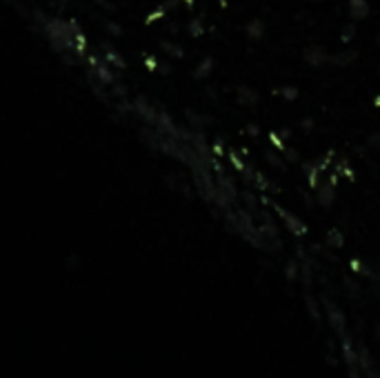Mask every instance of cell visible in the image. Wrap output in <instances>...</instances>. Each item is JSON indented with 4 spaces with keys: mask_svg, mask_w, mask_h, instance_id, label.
Wrapping results in <instances>:
<instances>
[{
    "mask_svg": "<svg viewBox=\"0 0 380 378\" xmlns=\"http://www.w3.org/2000/svg\"><path fill=\"white\" fill-rule=\"evenodd\" d=\"M238 101L242 103V105H256L258 103V94L256 92H251L249 87H238Z\"/></svg>",
    "mask_w": 380,
    "mask_h": 378,
    "instance_id": "obj_6",
    "label": "cell"
},
{
    "mask_svg": "<svg viewBox=\"0 0 380 378\" xmlns=\"http://www.w3.org/2000/svg\"><path fill=\"white\" fill-rule=\"evenodd\" d=\"M376 43H378V47H380V34H378V41H376Z\"/></svg>",
    "mask_w": 380,
    "mask_h": 378,
    "instance_id": "obj_19",
    "label": "cell"
},
{
    "mask_svg": "<svg viewBox=\"0 0 380 378\" xmlns=\"http://www.w3.org/2000/svg\"><path fill=\"white\" fill-rule=\"evenodd\" d=\"M349 16H352V21H365L369 16V3L367 0H352L349 3Z\"/></svg>",
    "mask_w": 380,
    "mask_h": 378,
    "instance_id": "obj_4",
    "label": "cell"
},
{
    "mask_svg": "<svg viewBox=\"0 0 380 378\" xmlns=\"http://www.w3.org/2000/svg\"><path fill=\"white\" fill-rule=\"evenodd\" d=\"M274 209L282 216V220H285V225H287V229L291 231V234H296V236H305L307 234V225H305L303 220L296 218L294 214H289V211L282 209L280 205H274Z\"/></svg>",
    "mask_w": 380,
    "mask_h": 378,
    "instance_id": "obj_1",
    "label": "cell"
},
{
    "mask_svg": "<svg viewBox=\"0 0 380 378\" xmlns=\"http://www.w3.org/2000/svg\"><path fill=\"white\" fill-rule=\"evenodd\" d=\"M369 145H372V147H376V149H380V134L372 136V140H369Z\"/></svg>",
    "mask_w": 380,
    "mask_h": 378,
    "instance_id": "obj_15",
    "label": "cell"
},
{
    "mask_svg": "<svg viewBox=\"0 0 380 378\" xmlns=\"http://www.w3.org/2000/svg\"><path fill=\"white\" fill-rule=\"evenodd\" d=\"M282 96H285L287 101H294V98H298V90H294V87H287V90H282Z\"/></svg>",
    "mask_w": 380,
    "mask_h": 378,
    "instance_id": "obj_13",
    "label": "cell"
},
{
    "mask_svg": "<svg viewBox=\"0 0 380 378\" xmlns=\"http://www.w3.org/2000/svg\"><path fill=\"white\" fill-rule=\"evenodd\" d=\"M334 196H336V189H334V182H325V185H320L318 187V205H323V207H331V202H334Z\"/></svg>",
    "mask_w": 380,
    "mask_h": 378,
    "instance_id": "obj_5",
    "label": "cell"
},
{
    "mask_svg": "<svg viewBox=\"0 0 380 378\" xmlns=\"http://www.w3.org/2000/svg\"><path fill=\"white\" fill-rule=\"evenodd\" d=\"M285 154H287V158H289V160H298V151H294V149H287Z\"/></svg>",
    "mask_w": 380,
    "mask_h": 378,
    "instance_id": "obj_16",
    "label": "cell"
},
{
    "mask_svg": "<svg viewBox=\"0 0 380 378\" xmlns=\"http://www.w3.org/2000/svg\"><path fill=\"white\" fill-rule=\"evenodd\" d=\"M325 309H327L329 323L334 325V329H338L340 336H343V334H345V332H343V329H345V314L340 312V309H338L334 303H331V300H325Z\"/></svg>",
    "mask_w": 380,
    "mask_h": 378,
    "instance_id": "obj_2",
    "label": "cell"
},
{
    "mask_svg": "<svg viewBox=\"0 0 380 378\" xmlns=\"http://www.w3.org/2000/svg\"><path fill=\"white\" fill-rule=\"evenodd\" d=\"M96 3H101V5H105V0H96Z\"/></svg>",
    "mask_w": 380,
    "mask_h": 378,
    "instance_id": "obj_18",
    "label": "cell"
},
{
    "mask_svg": "<svg viewBox=\"0 0 380 378\" xmlns=\"http://www.w3.org/2000/svg\"><path fill=\"white\" fill-rule=\"evenodd\" d=\"M296 276H298V263H294V260H291V263L287 265V278L294 280Z\"/></svg>",
    "mask_w": 380,
    "mask_h": 378,
    "instance_id": "obj_12",
    "label": "cell"
},
{
    "mask_svg": "<svg viewBox=\"0 0 380 378\" xmlns=\"http://www.w3.org/2000/svg\"><path fill=\"white\" fill-rule=\"evenodd\" d=\"M305 61L311 67H323V65H327L331 61V58H329V54L323 50V47H309V50H305Z\"/></svg>",
    "mask_w": 380,
    "mask_h": 378,
    "instance_id": "obj_3",
    "label": "cell"
},
{
    "mask_svg": "<svg viewBox=\"0 0 380 378\" xmlns=\"http://www.w3.org/2000/svg\"><path fill=\"white\" fill-rule=\"evenodd\" d=\"M189 32L193 34V36H198L200 32H202V27H200V18H196V21L191 23V27H189Z\"/></svg>",
    "mask_w": 380,
    "mask_h": 378,
    "instance_id": "obj_14",
    "label": "cell"
},
{
    "mask_svg": "<svg viewBox=\"0 0 380 378\" xmlns=\"http://www.w3.org/2000/svg\"><path fill=\"white\" fill-rule=\"evenodd\" d=\"M356 52H345V54H336L334 58H331V63L338 65V67H343V65H349V63H354L356 61Z\"/></svg>",
    "mask_w": 380,
    "mask_h": 378,
    "instance_id": "obj_8",
    "label": "cell"
},
{
    "mask_svg": "<svg viewBox=\"0 0 380 378\" xmlns=\"http://www.w3.org/2000/svg\"><path fill=\"white\" fill-rule=\"evenodd\" d=\"M247 34H249V38H262V34H265V23H262V21H251L247 25Z\"/></svg>",
    "mask_w": 380,
    "mask_h": 378,
    "instance_id": "obj_9",
    "label": "cell"
},
{
    "mask_svg": "<svg viewBox=\"0 0 380 378\" xmlns=\"http://www.w3.org/2000/svg\"><path fill=\"white\" fill-rule=\"evenodd\" d=\"M211 67H213V61H211V58H204V61L196 67V72H193V76H196V78H204V76H209Z\"/></svg>",
    "mask_w": 380,
    "mask_h": 378,
    "instance_id": "obj_10",
    "label": "cell"
},
{
    "mask_svg": "<svg viewBox=\"0 0 380 378\" xmlns=\"http://www.w3.org/2000/svg\"><path fill=\"white\" fill-rule=\"evenodd\" d=\"M162 50H165V52H169V54H173L176 58H180V56H182V50H180V47L171 45V43H162Z\"/></svg>",
    "mask_w": 380,
    "mask_h": 378,
    "instance_id": "obj_11",
    "label": "cell"
},
{
    "mask_svg": "<svg viewBox=\"0 0 380 378\" xmlns=\"http://www.w3.org/2000/svg\"><path fill=\"white\" fill-rule=\"evenodd\" d=\"M327 245L334 247V249H340V247L345 245V234H340L338 229H331L329 234H327Z\"/></svg>",
    "mask_w": 380,
    "mask_h": 378,
    "instance_id": "obj_7",
    "label": "cell"
},
{
    "mask_svg": "<svg viewBox=\"0 0 380 378\" xmlns=\"http://www.w3.org/2000/svg\"><path fill=\"white\" fill-rule=\"evenodd\" d=\"M249 134H251V136L258 134V127H256V125H249Z\"/></svg>",
    "mask_w": 380,
    "mask_h": 378,
    "instance_id": "obj_17",
    "label": "cell"
}]
</instances>
